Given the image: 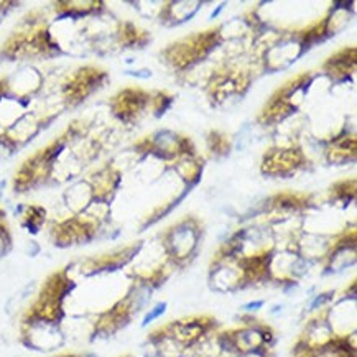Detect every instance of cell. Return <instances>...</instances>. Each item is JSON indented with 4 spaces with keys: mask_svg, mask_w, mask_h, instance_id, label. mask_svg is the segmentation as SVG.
I'll return each instance as SVG.
<instances>
[{
    "mask_svg": "<svg viewBox=\"0 0 357 357\" xmlns=\"http://www.w3.org/2000/svg\"><path fill=\"white\" fill-rule=\"evenodd\" d=\"M165 311H167V303H165V301H162V303H158L157 306H155V308L150 311V313H146L145 314V318H144V321H142V326H149L150 323H153L155 319L157 318H160L162 317V314L165 313Z\"/></svg>",
    "mask_w": 357,
    "mask_h": 357,
    "instance_id": "6da1fadb",
    "label": "cell"
},
{
    "mask_svg": "<svg viewBox=\"0 0 357 357\" xmlns=\"http://www.w3.org/2000/svg\"><path fill=\"white\" fill-rule=\"evenodd\" d=\"M262 306H264V301L259 300V301H252V303L244 305V308H242V310H245V311H255V310L262 308Z\"/></svg>",
    "mask_w": 357,
    "mask_h": 357,
    "instance_id": "7a4b0ae2",
    "label": "cell"
}]
</instances>
